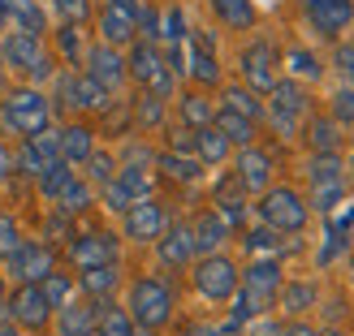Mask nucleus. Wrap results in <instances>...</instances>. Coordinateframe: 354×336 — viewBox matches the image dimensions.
<instances>
[{
    "instance_id": "f257e3e1",
    "label": "nucleus",
    "mask_w": 354,
    "mask_h": 336,
    "mask_svg": "<svg viewBox=\"0 0 354 336\" xmlns=\"http://www.w3.org/2000/svg\"><path fill=\"white\" fill-rule=\"evenodd\" d=\"M52 126V108L48 99L35 91V86H17V91H9L5 99H0V134H39Z\"/></svg>"
},
{
    "instance_id": "f03ea898",
    "label": "nucleus",
    "mask_w": 354,
    "mask_h": 336,
    "mask_svg": "<svg viewBox=\"0 0 354 336\" xmlns=\"http://www.w3.org/2000/svg\"><path fill=\"white\" fill-rule=\"evenodd\" d=\"M130 319L143 328V332H156V328H165L173 319V289H169V280L160 276H143V280H134L130 285Z\"/></svg>"
},
{
    "instance_id": "7ed1b4c3",
    "label": "nucleus",
    "mask_w": 354,
    "mask_h": 336,
    "mask_svg": "<svg viewBox=\"0 0 354 336\" xmlns=\"http://www.w3.org/2000/svg\"><path fill=\"white\" fill-rule=\"evenodd\" d=\"M259 220L277 233H303L311 220V207L294 186H268L259 194Z\"/></svg>"
},
{
    "instance_id": "20e7f679",
    "label": "nucleus",
    "mask_w": 354,
    "mask_h": 336,
    "mask_svg": "<svg viewBox=\"0 0 354 336\" xmlns=\"http://www.w3.org/2000/svg\"><path fill=\"white\" fill-rule=\"evenodd\" d=\"M126 74H130L138 86H143V91H151L156 99H169V95H173V69H169V61L160 57V48L147 43V39L130 48Z\"/></svg>"
},
{
    "instance_id": "39448f33",
    "label": "nucleus",
    "mask_w": 354,
    "mask_h": 336,
    "mask_svg": "<svg viewBox=\"0 0 354 336\" xmlns=\"http://www.w3.org/2000/svg\"><path fill=\"white\" fill-rule=\"evenodd\" d=\"M194 289H199L207 302H229L238 293V263L229 255H203L194 263Z\"/></svg>"
},
{
    "instance_id": "423d86ee",
    "label": "nucleus",
    "mask_w": 354,
    "mask_h": 336,
    "mask_svg": "<svg viewBox=\"0 0 354 336\" xmlns=\"http://www.w3.org/2000/svg\"><path fill=\"white\" fill-rule=\"evenodd\" d=\"M0 61L22 69V74H30L35 82H44L52 74V61L44 57V39H35L26 30H9L5 39H0Z\"/></svg>"
},
{
    "instance_id": "0eeeda50",
    "label": "nucleus",
    "mask_w": 354,
    "mask_h": 336,
    "mask_svg": "<svg viewBox=\"0 0 354 336\" xmlns=\"http://www.w3.org/2000/svg\"><path fill=\"white\" fill-rule=\"evenodd\" d=\"M268 95H272V103H268L263 112H268V121L290 138V134L298 130V121L307 117V91H303L294 78H277V86H272Z\"/></svg>"
},
{
    "instance_id": "6e6552de",
    "label": "nucleus",
    "mask_w": 354,
    "mask_h": 336,
    "mask_svg": "<svg viewBox=\"0 0 354 336\" xmlns=\"http://www.w3.org/2000/svg\"><path fill=\"white\" fill-rule=\"evenodd\" d=\"M5 315L26 332H44L48 319H52V302L44 297L39 285H17V293L5 297Z\"/></svg>"
},
{
    "instance_id": "1a4fd4ad",
    "label": "nucleus",
    "mask_w": 354,
    "mask_h": 336,
    "mask_svg": "<svg viewBox=\"0 0 354 336\" xmlns=\"http://www.w3.org/2000/svg\"><path fill=\"white\" fill-rule=\"evenodd\" d=\"M121 246L117 237L109 233V228H95V233H74V241H69V263H74L78 272L86 268H109V263H117Z\"/></svg>"
},
{
    "instance_id": "9d476101",
    "label": "nucleus",
    "mask_w": 354,
    "mask_h": 336,
    "mask_svg": "<svg viewBox=\"0 0 354 336\" xmlns=\"http://www.w3.org/2000/svg\"><path fill=\"white\" fill-rule=\"evenodd\" d=\"M238 65H242V78H246V86H251L255 95H268L272 86H277V48L268 39L246 43Z\"/></svg>"
},
{
    "instance_id": "9b49d317",
    "label": "nucleus",
    "mask_w": 354,
    "mask_h": 336,
    "mask_svg": "<svg viewBox=\"0 0 354 336\" xmlns=\"http://www.w3.org/2000/svg\"><path fill=\"white\" fill-rule=\"evenodd\" d=\"M138 0H109L100 13V39L109 43V48H126L134 43V34H138Z\"/></svg>"
},
{
    "instance_id": "f8f14e48",
    "label": "nucleus",
    "mask_w": 354,
    "mask_h": 336,
    "mask_svg": "<svg viewBox=\"0 0 354 336\" xmlns=\"http://www.w3.org/2000/svg\"><path fill=\"white\" fill-rule=\"evenodd\" d=\"M57 95H61V103H69V108H78V112H104L113 103V95L104 91L95 78H86V74L57 78Z\"/></svg>"
},
{
    "instance_id": "ddd939ff",
    "label": "nucleus",
    "mask_w": 354,
    "mask_h": 336,
    "mask_svg": "<svg viewBox=\"0 0 354 336\" xmlns=\"http://www.w3.org/2000/svg\"><path fill=\"white\" fill-rule=\"evenodd\" d=\"M9 272L17 276V285H44V280L57 272V250L39 241H26L22 250L9 259Z\"/></svg>"
},
{
    "instance_id": "4468645a",
    "label": "nucleus",
    "mask_w": 354,
    "mask_h": 336,
    "mask_svg": "<svg viewBox=\"0 0 354 336\" xmlns=\"http://www.w3.org/2000/svg\"><path fill=\"white\" fill-rule=\"evenodd\" d=\"M82 65H86V78H95L109 95L121 91V82L130 78V74H126V57H121L117 48H109V43L86 48V52H82Z\"/></svg>"
},
{
    "instance_id": "2eb2a0df",
    "label": "nucleus",
    "mask_w": 354,
    "mask_h": 336,
    "mask_svg": "<svg viewBox=\"0 0 354 336\" xmlns=\"http://www.w3.org/2000/svg\"><path fill=\"white\" fill-rule=\"evenodd\" d=\"M61 160V134L57 130H39V134H30L26 138V143L22 147H17V168H22V172H30V177H39L44 168H52V164H57Z\"/></svg>"
},
{
    "instance_id": "dca6fc26",
    "label": "nucleus",
    "mask_w": 354,
    "mask_h": 336,
    "mask_svg": "<svg viewBox=\"0 0 354 336\" xmlns=\"http://www.w3.org/2000/svg\"><path fill=\"white\" fill-rule=\"evenodd\" d=\"M121 224H126V237L130 241H156L169 228V216H165V207L156 203V199H138L126 216H121Z\"/></svg>"
},
{
    "instance_id": "f3484780",
    "label": "nucleus",
    "mask_w": 354,
    "mask_h": 336,
    "mask_svg": "<svg viewBox=\"0 0 354 336\" xmlns=\"http://www.w3.org/2000/svg\"><path fill=\"white\" fill-rule=\"evenodd\" d=\"M234 177H238V186H242V190L263 194V190L272 186V155H268V151H259L255 143H251V147H242V151H238V168H234Z\"/></svg>"
},
{
    "instance_id": "a211bd4d",
    "label": "nucleus",
    "mask_w": 354,
    "mask_h": 336,
    "mask_svg": "<svg viewBox=\"0 0 354 336\" xmlns=\"http://www.w3.org/2000/svg\"><path fill=\"white\" fill-rule=\"evenodd\" d=\"M156 255H160L165 268H186V263L199 255L194 250V233L190 224H169L160 237H156Z\"/></svg>"
},
{
    "instance_id": "6ab92c4d",
    "label": "nucleus",
    "mask_w": 354,
    "mask_h": 336,
    "mask_svg": "<svg viewBox=\"0 0 354 336\" xmlns=\"http://www.w3.org/2000/svg\"><path fill=\"white\" fill-rule=\"evenodd\" d=\"M307 17L320 34H342L354 17V0H307Z\"/></svg>"
},
{
    "instance_id": "aec40b11",
    "label": "nucleus",
    "mask_w": 354,
    "mask_h": 336,
    "mask_svg": "<svg viewBox=\"0 0 354 336\" xmlns=\"http://www.w3.org/2000/svg\"><path fill=\"white\" fill-rule=\"evenodd\" d=\"M190 233H194V250H199V255H216L221 246L229 241V233H234V228H229L216 211H199V216H194V224H190Z\"/></svg>"
},
{
    "instance_id": "412c9836",
    "label": "nucleus",
    "mask_w": 354,
    "mask_h": 336,
    "mask_svg": "<svg viewBox=\"0 0 354 336\" xmlns=\"http://www.w3.org/2000/svg\"><path fill=\"white\" fill-rule=\"evenodd\" d=\"M151 168L160 177H169V181H199L203 177V164L194 160V155H186V151H156Z\"/></svg>"
},
{
    "instance_id": "4be33fe9",
    "label": "nucleus",
    "mask_w": 354,
    "mask_h": 336,
    "mask_svg": "<svg viewBox=\"0 0 354 336\" xmlns=\"http://www.w3.org/2000/svg\"><path fill=\"white\" fill-rule=\"evenodd\" d=\"M212 211L229 224V228H238L242 220H246V203H242V186H238V177H225V181L216 186V194H212Z\"/></svg>"
},
{
    "instance_id": "5701e85b",
    "label": "nucleus",
    "mask_w": 354,
    "mask_h": 336,
    "mask_svg": "<svg viewBox=\"0 0 354 336\" xmlns=\"http://www.w3.org/2000/svg\"><path fill=\"white\" fill-rule=\"evenodd\" d=\"M307 147H311V155H337L342 151V126L333 117H311L307 121Z\"/></svg>"
},
{
    "instance_id": "b1692460",
    "label": "nucleus",
    "mask_w": 354,
    "mask_h": 336,
    "mask_svg": "<svg viewBox=\"0 0 354 336\" xmlns=\"http://www.w3.org/2000/svg\"><path fill=\"white\" fill-rule=\"evenodd\" d=\"M95 332L100 336H138V324L130 319V310H121L109 297H100L95 302Z\"/></svg>"
},
{
    "instance_id": "393cba45",
    "label": "nucleus",
    "mask_w": 354,
    "mask_h": 336,
    "mask_svg": "<svg viewBox=\"0 0 354 336\" xmlns=\"http://www.w3.org/2000/svg\"><path fill=\"white\" fill-rule=\"evenodd\" d=\"M61 134V160L65 164H86V155L95 151V130L91 126H65Z\"/></svg>"
},
{
    "instance_id": "a878e982",
    "label": "nucleus",
    "mask_w": 354,
    "mask_h": 336,
    "mask_svg": "<svg viewBox=\"0 0 354 336\" xmlns=\"http://www.w3.org/2000/svg\"><path fill=\"white\" fill-rule=\"evenodd\" d=\"M229 138L216 130V126H203V130H194V160H199L203 168L207 164H225L229 160Z\"/></svg>"
},
{
    "instance_id": "bb28decb",
    "label": "nucleus",
    "mask_w": 354,
    "mask_h": 336,
    "mask_svg": "<svg viewBox=\"0 0 354 336\" xmlns=\"http://www.w3.org/2000/svg\"><path fill=\"white\" fill-rule=\"evenodd\" d=\"M5 9H9V26L13 30H26V34H35V39H44L48 13L35 5V0H5Z\"/></svg>"
},
{
    "instance_id": "cd10ccee",
    "label": "nucleus",
    "mask_w": 354,
    "mask_h": 336,
    "mask_svg": "<svg viewBox=\"0 0 354 336\" xmlns=\"http://www.w3.org/2000/svg\"><path fill=\"white\" fill-rule=\"evenodd\" d=\"M315 302H320V289L311 285V280H290V285H281V293H277V306L290 315H303V310H311Z\"/></svg>"
},
{
    "instance_id": "c85d7f7f",
    "label": "nucleus",
    "mask_w": 354,
    "mask_h": 336,
    "mask_svg": "<svg viewBox=\"0 0 354 336\" xmlns=\"http://www.w3.org/2000/svg\"><path fill=\"white\" fill-rule=\"evenodd\" d=\"M242 246L251 250L255 259H281L290 250V241H286V233H277V228H268V224H259V228H251V233L242 237Z\"/></svg>"
},
{
    "instance_id": "c756f323",
    "label": "nucleus",
    "mask_w": 354,
    "mask_h": 336,
    "mask_svg": "<svg viewBox=\"0 0 354 336\" xmlns=\"http://www.w3.org/2000/svg\"><path fill=\"white\" fill-rule=\"evenodd\" d=\"M57 315H61V336H91L95 332V302H65Z\"/></svg>"
},
{
    "instance_id": "7c9ffc66",
    "label": "nucleus",
    "mask_w": 354,
    "mask_h": 336,
    "mask_svg": "<svg viewBox=\"0 0 354 336\" xmlns=\"http://www.w3.org/2000/svg\"><path fill=\"white\" fill-rule=\"evenodd\" d=\"M212 126H216V130L229 138V147H251V143H255V121H246V117L229 112V108H216Z\"/></svg>"
},
{
    "instance_id": "2f4dec72",
    "label": "nucleus",
    "mask_w": 354,
    "mask_h": 336,
    "mask_svg": "<svg viewBox=\"0 0 354 336\" xmlns=\"http://www.w3.org/2000/svg\"><path fill=\"white\" fill-rule=\"evenodd\" d=\"M117 280H121L117 263H109V268H86V272H78V289L100 302V297H109V293L117 289Z\"/></svg>"
},
{
    "instance_id": "473e14b6",
    "label": "nucleus",
    "mask_w": 354,
    "mask_h": 336,
    "mask_svg": "<svg viewBox=\"0 0 354 336\" xmlns=\"http://www.w3.org/2000/svg\"><path fill=\"white\" fill-rule=\"evenodd\" d=\"M186 74L194 82H203V86H216L221 82V65H216V57H212V48L190 43V52H186Z\"/></svg>"
},
{
    "instance_id": "72a5a7b5",
    "label": "nucleus",
    "mask_w": 354,
    "mask_h": 336,
    "mask_svg": "<svg viewBox=\"0 0 354 336\" xmlns=\"http://www.w3.org/2000/svg\"><path fill=\"white\" fill-rule=\"evenodd\" d=\"M221 108L238 112V117H246V121H259V117H263V103H259V95L251 91V86H225Z\"/></svg>"
},
{
    "instance_id": "f704fd0d",
    "label": "nucleus",
    "mask_w": 354,
    "mask_h": 336,
    "mask_svg": "<svg viewBox=\"0 0 354 336\" xmlns=\"http://www.w3.org/2000/svg\"><path fill=\"white\" fill-rule=\"evenodd\" d=\"M35 181H39V194H44L48 203H57L61 194H65L69 186H74V168H69L65 160H57V164H52V168H44L39 177H35Z\"/></svg>"
},
{
    "instance_id": "c9c22d12",
    "label": "nucleus",
    "mask_w": 354,
    "mask_h": 336,
    "mask_svg": "<svg viewBox=\"0 0 354 336\" xmlns=\"http://www.w3.org/2000/svg\"><path fill=\"white\" fill-rule=\"evenodd\" d=\"M212 9H216V17L225 26H234V30H251L255 26V5L251 0H212Z\"/></svg>"
},
{
    "instance_id": "e433bc0d",
    "label": "nucleus",
    "mask_w": 354,
    "mask_h": 336,
    "mask_svg": "<svg viewBox=\"0 0 354 336\" xmlns=\"http://www.w3.org/2000/svg\"><path fill=\"white\" fill-rule=\"evenodd\" d=\"M177 108H182L186 130H203V126H212V117H216V108H212V99H207V95H199V91H186Z\"/></svg>"
},
{
    "instance_id": "4c0bfd02",
    "label": "nucleus",
    "mask_w": 354,
    "mask_h": 336,
    "mask_svg": "<svg viewBox=\"0 0 354 336\" xmlns=\"http://www.w3.org/2000/svg\"><path fill=\"white\" fill-rule=\"evenodd\" d=\"M134 126H143V130H156V126H165V99H156L151 91H143L134 99Z\"/></svg>"
},
{
    "instance_id": "58836bf2",
    "label": "nucleus",
    "mask_w": 354,
    "mask_h": 336,
    "mask_svg": "<svg viewBox=\"0 0 354 336\" xmlns=\"http://www.w3.org/2000/svg\"><path fill=\"white\" fill-rule=\"evenodd\" d=\"M91 203H95L91 186H86V181H78V177H74V186H69V190L61 194V199H57V211H61V216H82V211L91 207Z\"/></svg>"
},
{
    "instance_id": "ea45409f",
    "label": "nucleus",
    "mask_w": 354,
    "mask_h": 336,
    "mask_svg": "<svg viewBox=\"0 0 354 336\" xmlns=\"http://www.w3.org/2000/svg\"><path fill=\"white\" fill-rule=\"evenodd\" d=\"M286 65H290V74H294V78H307V82H315V78L324 74L320 57H315V52H307V48H294L290 57H286Z\"/></svg>"
},
{
    "instance_id": "a19ab883",
    "label": "nucleus",
    "mask_w": 354,
    "mask_h": 336,
    "mask_svg": "<svg viewBox=\"0 0 354 336\" xmlns=\"http://www.w3.org/2000/svg\"><path fill=\"white\" fill-rule=\"evenodd\" d=\"M342 155H311V168H307V177H311V186H324V181H342Z\"/></svg>"
},
{
    "instance_id": "79ce46f5",
    "label": "nucleus",
    "mask_w": 354,
    "mask_h": 336,
    "mask_svg": "<svg viewBox=\"0 0 354 336\" xmlns=\"http://www.w3.org/2000/svg\"><path fill=\"white\" fill-rule=\"evenodd\" d=\"M86 177H91L95 186H109L117 177V160L109 151H91V155H86Z\"/></svg>"
},
{
    "instance_id": "37998d69",
    "label": "nucleus",
    "mask_w": 354,
    "mask_h": 336,
    "mask_svg": "<svg viewBox=\"0 0 354 336\" xmlns=\"http://www.w3.org/2000/svg\"><path fill=\"white\" fill-rule=\"evenodd\" d=\"M44 297H48V302H52V310H61L65 302H69V293H74V280H69L65 272H52L48 280H44Z\"/></svg>"
},
{
    "instance_id": "c03bdc74",
    "label": "nucleus",
    "mask_w": 354,
    "mask_h": 336,
    "mask_svg": "<svg viewBox=\"0 0 354 336\" xmlns=\"http://www.w3.org/2000/svg\"><path fill=\"white\" fill-rule=\"evenodd\" d=\"M342 199H346V181H324V186L311 190V203H307V207H315V211H333Z\"/></svg>"
},
{
    "instance_id": "a18cd8bd",
    "label": "nucleus",
    "mask_w": 354,
    "mask_h": 336,
    "mask_svg": "<svg viewBox=\"0 0 354 336\" xmlns=\"http://www.w3.org/2000/svg\"><path fill=\"white\" fill-rule=\"evenodd\" d=\"M22 228H17L13 216H0V259H13L17 250H22Z\"/></svg>"
},
{
    "instance_id": "49530a36",
    "label": "nucleus",
    "mask_w": 354,
    "mask_h": 336,
    "mask_svg": "<svg viewBox=\"0 0 354 336\" xmlns=\"http://www.w3.org/2000/svg\"><path fill=\"white\" fill-rule=\"evenodd\" d=\"M52 9L61 13V22L78 26V22H86V17H91V0H52Z\"/></svg>"
},
{
    "instance_id": "de8ad7c7",
    "label": "nucleus",
    "mask_w": 354,
    "mask_h": 336,
    "mask_svg": "<svg viewBox=\"0 0 354 336\" xmlns=\"http://www.w3.org/2000/svg\"><path fill=\"white\" fill-rule=\"evenodd\" d=\"M160 39H169V43H182L186 39V13L182 9H169L160 17Z\"/></svg>"
},
{
    "instance_id": "09e8293b",
    "label": "nucleus",
    "mask_w": 354,
    "mask_h": 336,
    "mask_svg": "<svg viewBox=\"0 0 354 336\" xmlns=\"http://www.w3.org/2000/svg\"><path fill=\"white\" fill-rule=\"evenodd\" d=\"M333 121H337V126H354V91L350 86L333 95Z\"/></svg>"
},
{
    "instance_id": "8fccbe9b",
    "label": "nucleus",
    "mask_w": 354,
    "mask_h": 336,
    "mask_svg": "<svg viewBox=\"0 0 354 336\" xmlns=\"http://www.w3.org/2000/svg\"><path fill=\"white\" fill-rule=\"evenodd\" d=\"M138 34H143L147 43L160 39V13L156 9H138Z\"/></svg>"
},
{
    "instance_id": "3c124183",
    "label": "nucleus",
    "mask_w": 354,
    "mask_h": 336,
    "mask_svg": "<svg viewBox=\"0 0 354 336\" xmlns=\"http://www.w3.org/2000/svg\"><path fill=\"white\" fill-rule=\"evenodd\" d=\"M333 65H337L346 78H354V43H342L337 52H333Z\"/></svg>"
},
{
    "instance_id": "603ef678",
    "label": "nucleus",
    "mask_w": 354,
    "mask_h": 336,
    "mask_svg": "<svg viewBox=\"0 0 354 336\" xmlns=\"http://www.w3.org/2000/svg\"><path fill=\"white\" fill-rule=\"evenodd\" d=\"M61 52H65L69 61H78V57H82V52H78V30L69 26V22L61 26Z\"/></svg>"
},
{
    "instance_id": "864d4df0",
    "label": "nucleus",
    "mask_w": 354,
    "mask_h": 336,
    "mask_svg": "<svg viewBox=\"0 0 354 336\" xmlns=\"http://www.w3.org/2000/svg\"><path fill=\"white\" fill-rule=\"evenodd\" d=\"M281 332H286V324H272V319H263V315L251 319V336H281Z\"/></svg>"
},
{
    "instance_id": "5fc2aeb1",
    "label": "nucleus",
    "mask_w": 354,
    "mask_h": 336,
    "mask_svg": "<svg viewBox=\"0 0 354 336\" xmlns=\"http://www.w3.org/2000/svg\"><path fill=\"white\" fill-rule=\"evenodd\" d=\"M13 168H17V164H13V151L0 143V181H9V172H13Z\"/></svg>"
},
{
    "instance_id": "6e6d98bb",
    "label": "nucleus",
    "mask_w": 354,
    "mask_h": 336,
    "mask_svg": "<svg viewBox=\"0 0 354 336\" xmlns=\"http://www.w3.org/2000/svg\"><path fill=\"white\" fill-rule=\"evenodd\" d=\"M182 336H225V332H221V328H212V324H190Z\"/></svg>"
},
{
    "instance_id": "4d7b16f0",
    "label": "nucleus",
    "mask_w": 354,
    "mask_h": 336,
    "mask_svg": "<svg viewBox=\"0 0 354 336\" xmlns=\"http://www.w3.org/2000/svg\"><path fill=\"white\" fill-rule=\"evenodd\" d=\"M281 336H315V332H311L307 324H290V328H286V332H281Z\"/></svg>"
},
{
    "instance_id": "13d9d810",
    "label": "nucleus",
    "mask_w": 354,
    "mask_h": 336,
    "mask_svg": "<svg viewBox=\"0 0 354 336\" xmlns=\"http://www.w3.org/2000/svg\"><path fill=\"white\" fill-rule=\"evenodd\" d=\"M0 95H5V61H0Z\"/></svg>"
},
{
    "instance_id": "bf43d9fd",
    "label": "nucleus",
    "mask_w": 354,
    "mask_h": 336,
    "mask_svg": "<svg viewBox=\"0 0 354 336\" xmlns=\"http://www.w3.org/2000/svg\"><path fill=\"white\" fill-rule=\"evenodd\" d=\"M315 336H342V332L337 328H324V332H315Z\"/></svg>"
},
{
    "instance_id": "052dcab7",
    "label": "nucleus",
    "mask_w": 354,
    "mask_h": 336,
    "mask_svg": "<svg viewBox=\"0 0 354 336\" xmlns=\"http://www.w3.org/2000/svg\"><path fill=\"white\" fill-rule=\"evenodd\" d=\"M0 310H5V280H0Z\"/></svg>"
},
{
    "instance_id": "680f3d73",
    "label": "nucleus",
    "mask_w": 354,
    "mask_h": 336,
    "mask_svg": "<svg viewBox=\"0 0 354 336\" xmlns=\"http://www.w3.org/2000/svg\"><path fill=\"white\" fill-rule=\"evenodd\" d=\"M0 336H13V328H0Z\"/></svg>"
},
{
    "instance_id": "e2e57ef3",
    "label": "nucleus",
    "mask_w": 354,
    "mask_h": 336,
    "mask_svg": "<svg viewBox=\"0 0 354 336\" xmlns=\"http://www.w3.org/2000/svg\"><path fill=\"white\" fill-rule=\"evenodd\" d=\"M350 168H354V147H350Z\"/></svg>"
},
{
    "instance_id": "0e129e2a",
    "label": "nucleus",
    "mask_w": 354,
    "mask_h": 336,
    "mask_svg": "<svg viewBox=\"0 0 354 336\" xmlns=\"http://www.w3.org/2000/svg\"><path fill=\"white\" fill-rule=\"evenodd\" d=\"M91 336H100V332H91Z\"/></svg>"
}]
</instances>
